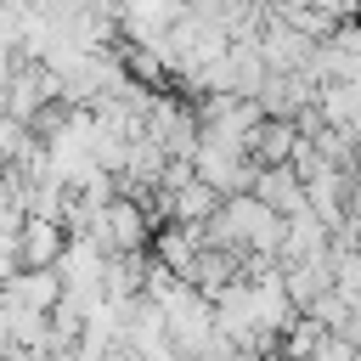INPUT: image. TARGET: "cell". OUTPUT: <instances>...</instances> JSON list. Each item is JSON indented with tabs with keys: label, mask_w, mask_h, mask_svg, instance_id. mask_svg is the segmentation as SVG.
Masks as SVG:
<instances>
[{
	"label": "cell",
	"mask_w": 361,
	"mask_h": 361,
	"mask_svg": "<svg viewBox=\"0 0 361 361\" xmlns=\"http://www.w3.org/2000/svg\"><path fill=\"white\" fill-rule=\"evenodd\" d=\"M248 192H259V197H265L271 209H282V214L310 209V186H305V175H299L293 164H259V175H254Z\"/></svg>",
	"instance_id": "6da1fadb"
},
{
	"label": "cell",
	"mask_w": 361,
	"mask_h": 361,
	"mask_svg": "<svg viewBox=\"0 0 361 361\" xmlns=\"http://www.w3.org/2000/svg\"><path fill=\"white\" fill-rule=\"evenodd\" d=\"M282 265H288L282 282H288V293H293L299 310H310L327 288H338V276H333V254H316V259H282Z\"/></svg>",
	"instance_id": "7a4b0ae2"
},
{
	"label": "cell",
	"mask_w": 361,
	"mask_h": 361,
	"mask_svg": "<svg viewBox=\"0 0 361 361\" xmlns=\"http://www.w3.org/2000/svg\"><path fill=\"white\" fill-rule=\"evenodd\" d=\"M293 147H299V118H271V113H265V118L248 130V152H254V164H288Z\"/></svg>",
	"instance_id": "3957f363"
}]
</instances>
